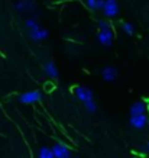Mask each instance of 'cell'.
Listing matches in <instances>:
<instances>
[{"label": "cell", "mask_w": 149, "mask_h": 158, "mask_svg": "<svg viewBox=\"0 0 149 158\" xmlns=\"http://www.w3.org/2000/svg\"><path fill=\"white\" fill-rule=\"evenodd\" d=\"M25 26L28 29V35L29 38L35 41V42H41V41H45L48 38V31L42 26H39V23L36 22V19L34 18H29L26 22H25Z\"/></svg>", "instance_id": "obj_1"}, {"label": "cell", "mask_w": 149, "mask_h": 158, "mask_svg": "<svg viewBox=\"0 0 149 158\" xmlns=\"http://www.w3.org/2000/svg\"><path fill=\"white\" fill-rule=\"evenodd\" d=\"M72 93L74 96L77 97L80 102H88V100H93V91L90 89H87L84 86H75L72 89Z\"/></svg>", "instance_id": "obj_2"}, {"label": "cell", "mask_w": 149, "mask_h": 158, "mask_svg": "<svg viewBox=\"0 0 149 158\" xmlns=\"http://www.w3.org/2000/svg\"><path fill=\"white\" fill-rule=\"evenodd\" d=\"M101 10H103L104 16H107V18H115V16H117V13H119V5H117L116 0H104Z\"/></svg>", "instance_id": "obj_3"}, {"label": "cell", "mask_w": 149, "mask_h": 158, "mask_svg": "<svg viewBox=\"0 0 149 158\" xmlns=\"http://www.w3.org/2000/svg\"><path fill=\"white\" fill-rule=\"evenodd\" d=\"M41 91L38 90H32V91H26L23 94L19 96V102L20 103H25V105H32V103H36V102L41 100Z\"/></svg>", "instance_id": "obj_4"}, {"label": "cell", "mask_w": 149, "mask_h": 158, "mask_svg": "<svg viewBox=\"0 0 149 158\" xmlns=\"http://www.w3.org/2000/svg\"><path fill=\"white\" fill-rule=\"evenodd\" d=\"M51 149H52L54 157L55 158H71L70 148H68L65 144H62V142H57V144H54V147Z\"/></svg>", "instance_id": "obj_5"}, {"label": "cell", "mask_w": 149, "mask_h": 158, "mask_svg": "<svg viewBox=\"0 0 149 158\" xmlns=\"http://www.w3.org/2000/svg\"><path fill=\"white\" fill-rule=\"evenodd\" d=\"M97 41H99V44H101L103 47H110L111 44H113V32H111V29L99 31V34H97Z\"/></svg>", "instance_id": "obj_6"}, {"label": "cell", "mask_w": 149, "mask_h": 158, "mask_svg": "<svg viewBox=\"0 0 149 158\" xmlns=\"http://www.w3.org/2000/svg\"><path fill=\"white\" fill-rule=\"evenodd\" d=\"M129 123H130V126H132L133 129H143L145 126L148 125V116L146 115L130 116Z\"/></svg>", "instance_id": "obj_7"}, {"label": "cell", "mask_w": 149, "mask_h": 158, "mask_svg": "<svg viewBox=\"0 0 149 158\" xmlns=\"http://www.w3.org/2000/svg\"><path fill=\"white\" fill-rule=\"evenodd\" d=\"M117 77V70L115 67H104L101 70V78L104 81H115Z\"/></svg>", "instance_id": "obj_8"}, {"label": "cell", "mask_w": 149, "mask_h": 158, "mask_svg": "<svg viewBox=\"0 0 149 158\" xmlns=\"http://www.w3.org/2000/svg\"><path fill=\"white\" fill-rule=\"evenodd\" d=\"M42 68L46 76H49L51 78H58V68L55 67V64L52 61H45Z\"/></svg>", "instance_id": "obj_9"}, {"label": "cell", "mask_w": 149, "mask_h": 158, "mask_svg": "<svg viewBox=\"0 0 149 158\" xmlns=\"http://www.w3.org/2000/svg\"><path fill=\"white\" fill-rule=\"evenodd\" d=\"M146 112V105L145 102L139 100V102H135L132 107H130V116H136V115H145Z\"/></svg>", "instance_id": "obj_10"}, {"label": "cell", "mask_w": 149, "mask_h": 158, "mask_svg": "<svg viewBox=\"0 0 149 158\" xmlns=\"http://www.w3.org/2000/svg\"><path fill=\"white\" fill-rule=\"evenodd\" d=\"M35 7V2L32 0H20L16 3V10L19 12H25V10H32Z\"/></svg>", "instance_id": "obj_11"}, {"label": "cell", "mask_w": 149, "mask_h": 158, "mask_svg": "<svg viewBox=\"0 0 149 158\" xmlns=\"http://www.w3.org/2000/svg\"><path fill=\"white\" fill-rule=\"evenodd\" d=\"M86 3L91 10H101L104 0H86Z\"/></svg>", "instance_id": "obj_12"}, {"label": "cell", "mask_w": 149, "mask_h": 158, "mask_svg": "<svg viewBox=\"0 0 149 158\" xmlns=\"http://www.w3.org/2000/svg\"><path fill=\"white\" fill-rule=\"evenodd\" d=\"M38 157H39V158H55V157H54L52 149L48 148V147H42V148L39 149Z\"/></svg>", "instance_id": "obj_13"}, {"label": "cell", "mask_w": 149, "mask_h": 158, "mask_svg": "<svg viewBox=\"0 0 149 158\" xmlns=\"http://www.w3.org/2000/svg\"><path fill=\"white\" fill-rule=\"evenodd\" d=\"M84 105V109H86V112H88V113H94L97 110V105L94 100H88V102H84L83 103Z\"/></svg>", "instance_id": "obj_14"}, {"label": "cell", "mask_w": 149, "mask_h": 158, "mask_svg": "<svg viewBox=\"0 0 149 158\" xmlns=\"http://www.w3.org/2000/svg\"><path fill=\"white\" fill-rule=\"evenodd\" d=\"M122 29L125 31L126 34L129 35V36H132L133 35V26H132V23H129V22H122Z\"/></svg>", "instance_id": "obj_15"}, {"label": "cell", "mask_w": 149, "mask_h": 158, "mask_svg": "<svg viewBox=\"0 0 149 158\" xmlns=\"http://www.w3.org/2000/svg\"><path fill=\"white\" fill-rule=\"evenodd\" d=\"M99 28H100V31H107V29H111V25L107 20H100L99 22Z\"/></svg>", "instance_id": "obj_16"}, {"label": "cell", "mask_w": 149, "mask_h": 158, "mask_svg": "<svg viewBox=\"0 0 149 158\" xmlns=\"http://www.w3.org/2000/svg\"><path fill=\"white\" fill-rule=\"evenodd\" d=\"M140 152L142 154H149V141L148 142H145V144L140 147Z\"/></svg>", "instance_id": "obj_17"}]
</instances>
